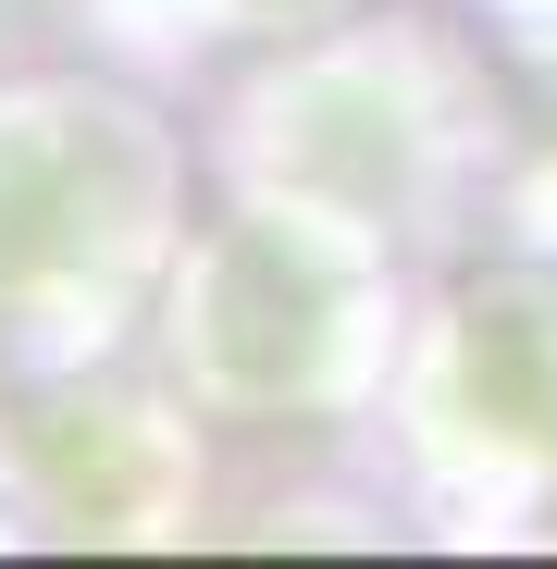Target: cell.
<instances>
[{
  "instance_id": "4",
  "label": "cell",
  "mask_w": 557,
  "mask_h": 569,
  "mask_svg": "<svg viewBox=\"0 0 557 569\" xmlns=\"http://www.w3.org/2000/svg\"><path fill=\"white\" fill-rule=\"evenodd\" d=\"M236 26H298V13H322V0H223Z\"/></svg>"
},
{
  "instance_id": "3",
  "label": "cell",
  "mask_w": 557,
  "mask_h": 569,
  "mask_svg": "<svg viewBox=\"0 0 557 569\" xmlns=\"http://www.w3.org/2000/svg\"><path fill=\"white\" fill-rule=\"evenodd\" d=\"M434 421H458L496 458H545L557 446V310L545 298H484L458 310L446 371H434Z\"/></svg>"
},
{
  "instance_id": "2",
  "label": "cell",
  "mask_w": 557,
  "mask_h": 569,
  "mask_svg": "<svg viewBox=\"0 0 557 569\" xmlns=\"http://www.w3.org/2000/svg\"><path fill=\"white\" fill-rule=\"evenodd\" d=\"M173 347L223 409H310L347 397L371 347H385V284H371V236L298 199L236 211L173 284Z\"/></svg>"
},
{
  "instance_id": "1",
  "label": "cell",
  "mask_w": 557,
  "mask_h": 569,
  "mask_svg": "<svg viewBox=\"0 0 557 569\" xmlns=\"http://www.w3.org/2000/svg\"><path fill=\"white\" fill-rule=\"evenodd\" d=\"M173 149L125 100H0V335L26 347H100L112 298L161 236Z\"/></svg>"
}]
</instances>
